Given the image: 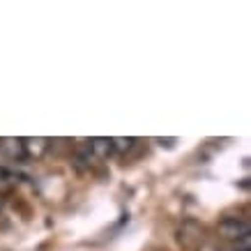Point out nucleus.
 <instances>
[{"label":"nucleus","mask_w":251,"mask_h":251,"mask_svg":"<svg viewBox=\"0 0 251 251\" xmlns=\"http://www.w3.org/2000/svg\"><path fill=\"white\" fill-rule=\"evenodd\" d=\"M249 233L251 226L247 219H240V217H226V219L219 224V235L226 237V240H240V242H249Z\"/></svg>","instance_id":"f257e3e1"},{"label":"nucleus","mask_w":251,"mask_h":251,"mask_svg":"<svg viewBox=\"0 0 251 251\" xmlns=\"http://www.w3.org/2000/svg\"><path fill=\"white\" fill-rule=\"evenodd\" d=\"M19 143H21V154L25 159H39L49 150L51 141L37 136V138H19Z\"/></svg>","instance_id":"f03ea898"},{"label":"nucleus","mask_w":251,"mask_h":251,"mask_svg":"<svg viewBox=\"0 0 251 251\" xmlns=\"http://www.w3.org/2000/svg\"><path fill=\"white\" fill-rule=\"evenodd\" d=\"M111 145H113V152H125L134 145V138H111Z\"/></svg>","instance_id":"7ed1b4c3"}]
</instances>
